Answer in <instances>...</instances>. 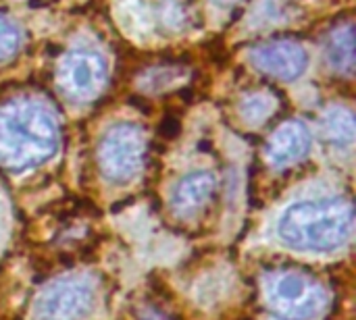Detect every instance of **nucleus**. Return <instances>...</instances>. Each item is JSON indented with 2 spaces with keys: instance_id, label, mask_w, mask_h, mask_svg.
Masks as SVG:
<instances>
[{
  "instance_id": "nucleus-10",
  "label": "nucleus",
  "mask_w": 356,
  "mask_h": 320,
  "mask_svg": "<svg viewBox=\"0 0 356 320\" xmlns=\"http://www.w3.org/2000/svg\"><path fill=\"white\" fill-rule=\"evenodd\" d=\"M327 54H330L332 65L338 71H346V73L353 71V65H355V29H353L350 21L338 25L332 31L330 42H327Z\"/></svg>"
},
{
  "instance_id": "nucleus-4",
  "label": "nucleus",
  "mask_w": 356,
  "mask_h": 320,
  "mask_svg": "<svg viewBox=\"0 0 356 320\" xmlns=\"http://www.w3.org/2000/svg\"><path fill=\"white\" fill-rule=\"evenodd\" d=\"M146 158V133L140 125H113L100 140L98 162L102 175L117 183H129L142 169Z\"/></svg>"
},
{
  "instance_id": "nucleus-3",
  "label": "nucleus",
  "mask_w": 356,
  "mask_h": 320,
  "mask_svg": "<svg viewBox=\"0 0 356 320\" xmlns=\"http://www.w3.org/2000/svg\"><path fill=\"white\" fill-rule=\"evenodd\" d=\"M267 306L280 320H313L327 306L323 285L302 273H277L267 279Z\"/></svg>"
},
{
  "instance_id": "nucleus-11",
  "label": "nucleus",
  "mask_w": 356,
  "mask_h": 320,
  "mask_svg": "<svg viewBox=\"0 0 356 320\" xmlns=\"http://www.w3.org/2000/svg\"><path fill=\"white\" fill-rule=\"evenodd\" d=\"M323 129L332 144L340 148H350L355 142V121L346 108H334L323 119Z\"/></svg>"
},
{
  "instance_id": "nucleus-1",
  "label": "nucleus",
  "mask_w": 356,
  "mask_h": 320,
  "mask_svg": "<svg viewBox=\"0 0 356 320\" xmlns=\"http://www.w3.org/2000/svg\"><path fill=\"white\" fill-rule=\"evenodd\" d=\"M60 127L40 100H13L0 108V167L27 171L54 156Z\"/></svg>"
},
{
  "instance_id": "nucleus-9",
  "label": "nucleus",
  "mask_w": 356,
  "mask_h": 320,
  "mask_svg": "<svg viewBox=\"0 0 356 320\" xmlns=\"http://www.w3.org/2000/svg\"><path fill=\"white\" fill-rule=\"evenodd\" d=\"M215 190H217V179L213 177V173L194 171L175 185L171 196V206L179 214H194L211 202Z\"/></svg>"
},
{
  "instance_id": "nucleus-7",
  "label": "nucleus",
  "mask_w": 356,
  "mask_h": 320,
  "mask_svg": "<svg viewBox=\"0 0 356 320\" xmlns=\"http://www.w3.org/2000/svg\"><path fill=\"white\" fill-rule=\"evenodd\" d=\"M250 60L261 73L282 81H290L307 69L309 56L300 44L290 40H275L252 48Z\"/></svg>"
},
{
  "instance_id": "nucleus-12",
  "label": "nucleus",
  "mask_w": 356,
  "mask_h": 320,
  "mask_svg": "<svg viewBox=\"0 0 356 320\" xmlns=\"http://www.w3.org/2000/svg\"><path fill=\"white\" fill-rule=\"evenodd\" d=\"M19 42H21V35L17 27L6 17L0 15V60L10 58L19 50Z\"/></svg>"
},
{
  "instance_id": "nucleus-6",
  "label": "nucleus",
  "mask_w": 356,
  "mask_h": 320,
  "mask_svg": "<svg viewBox=\"0 0 356 320\" xmlns=\"http://www.w3.org/2000/svg\"><path fill=\"white\" fill-rule=\"evenodd\" d=\"M58 83L73 100L94 98L106 83L104 58L88 48L71 50L58 67Z\"/></svg>"
},
{
  "instance_id": "nucleus-8",
  "label": "nucleus",
  "mask_w": 356,
  "mask_h": 320,
  "mask_svg": "<svg viewBox=\"0 0 356 320\" xmlns=\"http://www.w3.org/2000/svg\"><path fill=\"white\" fill-rule=\"evenodd\" d=\"M311 142L309 127L298 121H288L273 131L265 146V154L273 167H288L309 154Z\"/></svg>"
},
{
  "instance_id": "nucleus-5",
  "label": "nucleus",
  "mask_w": 356,
  "mask_h": 320,
  "mask_svg": "<svg viewBox=\"0 0 356 320\" xmlns=\"http://www.w3.org/2000/svg\"><path fill=\"white\" fill-rule=\"evenodd\" d=\"M94 308V289L86 279L65 277L52 281L35 302L38 320H81Z\"/></svg>"
},
{
  "instance_id": "nucleus-2",
  "label": "nucleus",
  "mask_w": 356,
  "mask_h": 320,
  "mask_svg": "<svg viewBox=\"0 0 356 320\" xmlns=\"http://www.w3.org/2000/svg\"><path fill=\"white\" fill-rule=\"evenodd\" d=\"M355 210L344 198L294 202L277 223L280 239L298 252L327 254L340 250L353 235Z\"/></svg>"
},
{
  "instance_id": "nucleus-13",
  "label": "nucleus",
  "mask_w": 356,
  "mask_h": 320,
  "mask_svg": "<svg viewBox=\"0 0 356 320\" xmlns=\"http://www.w3.org/2000/svg\"><path fill=\"white\" fill-rule=\"evenodd\" d=\"M219 2H232V0H219Z\"/></svg>"
}]
</instances>
